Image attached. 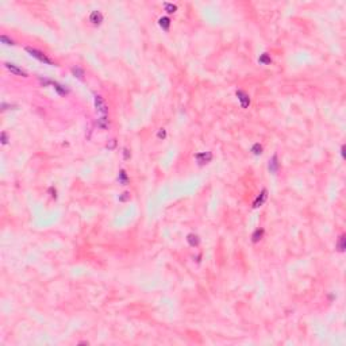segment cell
<instances>
[{"label": "cell", "mask_w": 346, "mask_h": 346, "mask_svg": "<svg viewBox=\"0 0 346 346\" xmlns=\"http://www.w3.org/2000/svg\"><path fill=\"white\" fill-rule=\"evenodd\" d=\"M90 20L94 24H96V26H98V24H100L102 22H103V15H102V12L100 11H92L91 12V15H90Z\"/></svg>", "instance_id": "52a82bcc"}, {"label": "cell", "mask_w": 346, "mask_h": 346, "mask_svg": "<svg viewBox=\"0 0 346 346\" xmlns=\"http://www.w3.org/2000/svg\"><path fill=\"white\" fill-rule=\"evenodd\" d=\"M26 52H27L31 57L37 58L38 61H41V62H44V64H48V65H56V64L53 62L50 58H48V57H46V56L44 54V53H42V52H39V50H37V49H34V48H30V46H27V48H26Z\"/></svg>", "instance_id": "6da1fadb"}, {"label": "cell", "mask_w": 346, "mask_h": 346, "mask_svg": "<svg viewBox=\"0 0 346 346\" xmlns=\"http://www.w3.org/2000/svg\"><path fill=\"white\" fill-rule=\"evenodd\" d=\"M157 137H158V138H160V140H164V138H165V137H166V131H165V130H164V128H161V130H160V131H158V134H157Z\"/></svg>", "instance_id": "603a6c76"}, {"label": "cell", "mask_w": 346, "mask_h": 346, "mask_svg": "<svg viewBox=\"0 0 346 346\" xmlns=\"http://www.w3.org/2000/svg\"><path fill=\"white\" fill-rule=\"evenodd\" d=\"M337 249H338V252H345V249H346V238H345V235H341L340 237V240H338V242H337Z\"/></svg>", "instance_id": "7c38bea8"}, {"label": "cell", "mask_w": 346, "mask_h": 346, "mask_svg": "<svg viewBox=\"0 0 346 346\" xmlns=\"http://www.w3.org/2000/svg\"><path fill=\"white\" fill-rule=\"evenodd\" d=\"M72 73H73L77 78H83V77H84V70L81 69V68H78V66L72 68Z\"/></svg>", "instance_id": "e0dca14e"}, {"label": "cell", "mask_w": 346, "mask_h": 346, "mask_svg": "<svg viewBox=\"0 0 346 346\" xmlns=\"http://www.w3.org/2000/svg\"><path fill=\"white\" fill-rule=\"evenodd\" d=\"M128 199H130V194H128V192H123V194L119 196L120 202H126V200H128Z\"/></svg>", "instance_id": "44dd1931"}, {"label": "cell", "mask_w": 346, "mask_h": 346, "mask_svg": "<svg viewBox=\"0 0 346 346\" xmlns=\"http://www.w3.org/2000/svg\"><path fill=\"white\" fill-rule=\"evenodd\" d=\"M115 145H116V141H115V140H111V144L107 145V148H108V149H112Z\"/></svg>", "instance_id": "d4e9b609"}, {"label": "cell", "mask_w": 346, "mask_h": 346, "mask_svg": "<svg viewBox=\"0 0 346 346\" xmlns=\"http://www.w3.org/2000/svg\"><path fill=\"white\" fill-rule=\"evenodd\" d=\"M4 66H6L7 69H8V70H10V72H11V73L16 74V76L27 77V73L24 72L23 69H20V68L18 66V65H15V64H11V62H6V64H4Z\"/></svg>", "instance_id": "277c9868"}, {"label": "cell", "mask_w": 346, "mask_h": 346, "mask_svg": "<svg viewBox=\"0 0 346 346\" xmlns=\"http://www.w3.org/2000/svg\"><path fill=\"white\" fill-rule=\"evenodd\" d=\"M0 138H2V144H3V145H6L7 142H8V137H7V133H4V131L2 133Z\"/></svg>", "instance_id": "7402d4cb"}, {"label": "cell", "mask_w": 346, "mask_h": 346, "mask_svg": "<svg viewBox=\"0 0 346 346\" xmlns=\"http://www.w3.org/2000/svg\"><path fill=\"white\" fill-rule=\"evenodd\" d=\"M53 85H54V90L58 92L60 95H66L68 94V90H65V88H64L62 85H60L58 83H53Z\"/></svg>", "instance_id": "ac0fdd59"}, {"label": "cell", "mask_w": 346, "mask_h": 346, "mask_svg": "<svg viewBox=\"0 0 346 346\" xmlns=\"http://www.w3.org/2000/svg\"><path fill=\"white\" fill-rule=\"evenodd\" d=\"M252 152H253V154H256V156H260L262 153V146L260 145V144H254L252 146Z\"/></svg>", "instance_id": "d6986e66"}, {"label": "cell", "mask_w": 346, "mask_h": 346, "mask_svg": "<svg viewBox=\"0 0 346 346\" xmlns=\"http://www.w3.org/2000/svg\"><path fill=\"white\" fill-rule=\"evenodd\" d=\"M341 154L345 158V145H342V148H341Z\"/></svg>", "instance_id": "484cf974"}, {"label": "cell", "mask_w": 346, "mask_h": 346, "mask_svg": "<svg viewBox=\"0 0 346 346\" xmlns=\"http://www.w3.org/2000/svg\"><path fill=\"white\" fill-rule=\"evenodd\" d=\"M158 24H160V27H161L162 30L168 31V30H169V27H170V19L168 16H162V18H160V19H158Z\"/></svg>", "instance_id": "9c48e42d"}, {"label": "cell", "mask_w": 346, "mask_h": 346, "mask_svg": "<svg viewBox=\"0 0 346 346\" xmlns=\"http://www.w3.org/2000/svg\"><path fill=\"white\" fill-rule=\"evenodd\" d=\"M164 8H165V11L169 12V14H173V12L177 11V6L172 4V3H165V4H164Z\"/></svg>", "instance_id": "2e32d148"}, {"label": "cell", "mask_w": 346, "mask_h": 346, "mask_svg": "<svg viewBox=\"0 0 346 346\" xmlns=\"http://www.w3.org/2000/svg\"><path fill=\"white\" fill-rule=\"evenodd\" d=\"M118 179H119V183L123 184V185H126L128 183V177H127V174H126V172H124L123 169L119 172V177H118Z\"/></svg>", "instance_id": "9a60e30c"}, {"label": "cell", "mask_w": 346, "mask_h": 346, "mask_svg": "<svg viewBox=\"0 0 346 346\" xmlns=\"http://www.w3.org/2000/svg\"><path fill=\"white\" fill-rule=\"evenodd\" d=\"M123 157H124V160L130 158V152H128V149H126V148L123 149Z\"/></svg>", "instance_id": "cb8c5ba5"}, {"label": "cell", "mask_w": 346, "mask_h": 346, "mask_svg": "<svg viewBox=\"0 0 346 346\" xmlns=\"http://www.w3.org/2000/svg\"><path fill=\"white\" fill-rule=\"evenodd\" d=\"M258 62H260V64H265V65H268V64H270V62H272V58H270V57H269V54H268V53H264V54H261V56H260V58H258Z\"/></svg>", "instance_id": "5bb4252c"}, {"label": "cell", "mask_w": 346, "mask_h": 346, "mask_svg": "<svg viewBox=\"0 0 346 346\" xmlns=\"http://www.w3.org/2000/svg\"><path fill=\"white\" fill-rule=\"evenodd\" d=\"M0 42L4 44V45H14V41L11 38L7 37V35H2V37H0Z\"/></svg>", "instance_id": "ffe728a7"}, {"label": "cell", "mask_w": 346, "mask_h": 346, "mask_svg": "<svg viewBox=\"0 0 346 346\" xmlns=\"http://www.w3.org/2000/svg\"><path fill=\"white\" fill-rule=\"evenodd\" d=\"M195 158L198 160V162L200 164V165H204V164L210 162L212 160V153L211 152H203V153H198V154L195 156Z\"/></svg>", "instance_id": "5b68a950"}, {"label": "cell", "mask_w": 346, "mask_h": 346, "mask_svg": "<svg viewBox=\"0 0 346 346\" xmlns=\"http://www.w3.org/2000/svg\"><path fill=\"white\" fill-rule=\"evenodd\" d=\"M266 198H268V191H266V190H262L261 194L257 196V199L254 200V203H253V207H254V208H258V207H261L264 203H265Z\"/></svg>", "instance_id": "8992f818"}, {"label": "cell", "mask_w": 346, "mask_h": 346, "mask_svg": "<svg viewBox=\"0 0 346 346\" xmlns=\"http://www.w3.org/2000/svg\"><path fill=\"white\" fill-rule=\"evenodd\" d=\"M95 107H96V111H98L99 114H102L103 116L107 115V112H108V107H107L104 99H103L100 95L95 96Z\"/></svg>", "instance_id": "7a4b0ae2"}, {"label": "cell", "mask_w": 346, "mask_h": 346, "mask_svg": "<svg viewBox=\"0 0 346 346\" xmlns=\"http://www.w3.org/2000/svg\"><path fill=\"white\" fill-rule=\"evenodd\" d=\"M262 235H264V230L262 229H257L254 233H253V235H252V241L256 244V242H258L260 240H261Z\"/></svg>", "instance_id": "4fadbf2b"}, {"label": "cell", "mask_w": 346, "mask_h": 346, "mask_svg": "<svg viewBox=\"0 0 346 346\" xmlns=\"http://www.w3.org/2000/svg\"><path fill=\"white\" fill-rule=\"evenodd\" d=\"M235 95H237L238 100L241 102V106H242V108H248V107H249V104H250V98H249V95L246 94V92L241 91V90H238L237 92H235Z\"/></svg>", "instance_id": "3957f363"}, {"label": "cell", "mask_w": 346, "mask_h": 346, "mask_svg": "<svg viewBox=\"0 0 346 346\" xmlns=\"http://www.w3.org/2000/svg\"><path fill=\"white\" fill-rule=\"evenodd\" d=\"M96 123H98V126L100 128H103V130L108 128V126H110V120H108V118H107L106 115L102 116V118H99V119L96 120Z\"/></svg>", "instance_id": "30bf717a"}, {"label": "cell", "mask_w": 346, "mask_h": 346, "mask_svg": "<svg viewBox=\"0 0 346 346\" xmlns=\"http://www.w3.org/2000/svg\"><path fill=\"white\" fill-rule=\"evenodd\" d=\"M187 241H188V244H190L191 246H198L199 245V242H200V240H199V237L196 234H188V237H187Z\"/></svg>", "instance_id": "8fae6325"}, {"label": "cell", "mask_w": 346, "mask_h": 346, "mask_svg": "<svg viewBox=\"0 0 346 346\" xmlns=\"http://www.w3.org/2000/svg\"><path fill=\"white\" fill-rule=\"evenodd\" d=\"M279 166H280L279 158H277V156L274 154V156L272 157V160L269 161V170H270L272 173H277V170H279Z\"/></svg>", "instance_id": "ba28073f"}]
</instances>
